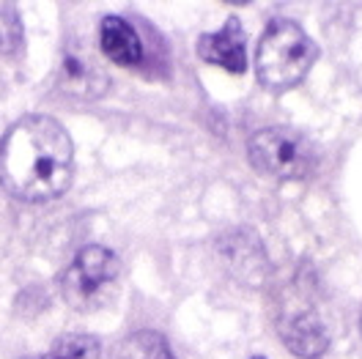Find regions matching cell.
<instances>
[{"instance_id":"cell-12","label":"cell","mask_w":362,"mask_h":359,"mask_svg":"<svg viewBox=\"0 0 362 359\" xmlns=\"http://www.w3.org/2000/svg\"><path fill=\"white\" fill-rule=\"evenodd\" d=\"M252 359H267V357H252Z\"/></svg>"},{"instance_id":"cell-11","label":"cell","mask_w":362,"mask_h":359,"mask_svg":"<svg viewBox=\"0 0 362 359\" xmlns=\"http://www.w3.org/2000/svg\"><path fill=\"white\" fill-rule=\"evenodd\" d=\"M23 20L11 3H0V55H14L23 47Z\"/></svg>"},{"instance_id":"cell-1","label":"cell","mask_w":362,"mask_h":359,"mask_svg":"<svg viewBox=\"0 0 362 359\" xmlns=\"http://www.w3.org/2000/svg\"><path fill=\"white\" fill-rule=\"evenodd\" d=\"M74 146L49 115H25L0 143V184L20 201L61 198L71 184Z\"/></svg>"},{"instance_id":"cell-8","label":"cell","mask_w":362,"mask_h":359,"mask_svg":"<svg viewBox=\"0 0 362 359\" xmlns=\"http://www.w3.org/2000/svg\"><path fill=\"white\" fill-rule=\"evenodd\" d=\"M58 83H61V88L66 90V93L80 96V99H96L107 88V77H105L102 69L93 64V58L74 55V52H69L66 58H64Z\"/></svg>"},{"instance_id":"cell-7","label":"cell","mask_w":362,"mask_h":359,"mask_svg":"<svg viewBox=\"0 0 362 359\" xmlns=\"http://www.w3.org/2000/svg\"><path fill=\"white\" fill-rule=\"evenodd\" d=\"M99 45H102V52L118 66H135L143 58V45L137 30L124 17H115V14L105 17L99 25Z\"/></svg>"},{"instance_id":"cell-9","label":"cell","mask_w":362,"mask_h":359,"mask_svg":"<svg viewBox=\"0 0 362 359\" xmlns=\"http://www.w3.org/2000/svg\"><path fill=\"white\" fill-rule=\"evenodd\" d=\"M102 346L90 335H64L52 343V348L36 359H99Z\"/></svg>"},{"instance_id":"cell-4","label":"cell","mask_w":362,"mask_h":359,"mask_svg":"<svg viewBox=\"0 0 362 359\" xmlns=\"http://www.w3.org/2000/svg\"><path fill=\"white\" fill-rule=\"evenodd\" d=\"M121 277V261L107 247L90 245L77 252L71 266L61 277L64 299L74 310H96L102 307L110 293L115 291V283Z\"/></svg>"},{"instance_id":"cell-5","label":"cell","mask_w":362,"mask_h":359,"mask_svg":"<svg viewBox=\"0 0 362 359\" xmlns=\"http://www.w3.org/2000/svg\"><path fill=\"white\" fill-rule=\"evenodd\" d=\"M198 55L206 64L242 74L247 69V36L245 28L236 17H228V23L214 30V33H204L198 39Z\"/></svg>"},{"instance_id":"cell-3","label":"cell","mask_w":362,"mask_h":359,"mask_svg":"<svg viewBox=\"0 0 362 359\" xmlns=\"http://www.w3.org/2000/svg\"><path fill=\"white\" fill-rule=\"evenodd\" d=\"M247 157L255 170L277 181H302L316 167V148L288 126H267L247 140Z\"/></svg>"},{"instance_id":"cell-10","label":"cell","mask_w":362,"mask_h":359,"mask_svg":"<svg viewBox=\"0 0 362 359\" xmlns=\"http://www.w3.org/2000/svg\"><path fill=\"white\" fill-rule=\"evenodd\" d=\"M124 359H176L165 337L157 332H140L124 343Z\"/></svg>"},{"instance_id":"cell-2","label":"cell","mask_w":362,"mask_h":359,"mask_svg":"<svg viewBox=\"0 0 362 359\" xmlns=\"http://www.w3.org/2000/svg\"><path fill=\"white\" fill-rule=\"evenodd\" d=\"M316 61L318 47L305 28L288 17H277L261 33L255 49V74L269 93H286L308 77Z\"/></svg>"},{"instance_id":"cell-6","label":"cell","mask_w":362,"mask_h":359,"mask_svg":"<svg viewBox=\"0 0 362 359\" xmlns=\"http://www.w3.org/2000/svg\"><path fill=\"white\" fill-rule=\"evenodd\" d=\"M277 332H280V340L286 343V348L302 359H318L329 346L327 326L313 313H296L283 318L277 324Z\"/></svg>"}]
</instances>
